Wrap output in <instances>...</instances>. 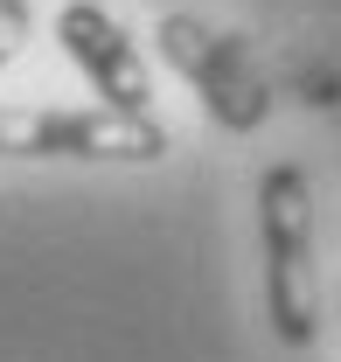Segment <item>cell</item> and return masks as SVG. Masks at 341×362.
I'll return each instance as SVG.
<instances>
[{
    "instance_id": "obj_1",
    "label": "cell",
    "mask_w": 341,
    "mask_h": 362,
    "mask_svg": "<svg viewBox=\"0 0 341 362\" xmlns=\"http://www.w3.org/2000/svg\"><path fill=\"white\" fill-rule=\"evenodd\" d=\"M258 244H265V314L286 349L320 334V272H313V181L299 160H279L258 181Z\"/></svg>"
},
{
    "instance_id": "obj_2",
    "label": "cell",
    "mask_w": 341,
    "mask_h": 362,
    "mask_svg": "<svg viewBox=\"0 0 341 362\" xmlns=\"http://www.w3.org/2000/svg\"><path fill=\"white\" fill-rule=\"evenodd\" d=\"M161 56L188 77V90L202 98V112L223 133H258L272 119V90H265V77H258V63L244 56L237 35H223L195 14H168L161 21Z\"/></svg>"
},
{
    "instance_id": "obj_3",
    "label": "cell",
    "mask_w": 341,
    "mask_h": 362,
    "mask_svg": "<svg viewBox=\"0 0 341 362\" xmlns=\"http://www.w3.org/2000/svg\"><path fill=\"white\" fill-rule=\"evenodd\" d=\"M0 153H70V160H161L168 126L154 112H0Z\"/></svg>"
},
{
    "instance_id": "obj_4",
    "label": "cell",
    "mask_w": 341,
    "mask_h": 362,
    "mask_svg": "<svg viewBox=\"0 0 341 362\" xmlns=\"http://www.w3.org/2000/svg\"><path fill=\"white\" fill-rule=\"evenodd\" d=\"M56 42H63V56L91 77V90H98L112 112H154L146 63H139L132 35L98 7V0H70V7L56 14Z\"/></svg>"
},
{
    "instance_id": "obj_5",
    "label": "cell",
    "mask_w": 341,
    "mask_h": 362,
    "mask_svg": "<svg viewBox=\"0 0 341 362\" xmlns=\"http://www.w3.org/2000/svg\"><path fill=\"white\" fill-rule=\"evenodd\" d=\"M21 42H28V0H0V70L21 56Z\"/></svg>"
}]
</instances>
